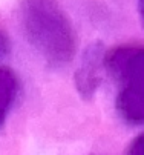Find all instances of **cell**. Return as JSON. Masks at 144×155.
I'll return each instance as SVG.
<instances>
[{"label": "cell", "mask_w": 144, "mask_h": 155, "mask_svg": "<svg viewBox=\"0 0 144 155\" xmlns=\"http://www.w3.org/2000/svg\"><path fill=\"white\" fill-rule=\"evenodd\" d=\"M18 20L28 43L48 64L65 66L77 52V32L58 0H20Z\"/></svg>", "instance_id": "6da1fadb"}, {"label": "cell", "mask_w": 144, "mask_h": 155, "mask_svg": "<svg viewBox=\"0 0 144 155\" xmlns=\"http://www.w3.org/2000/svg\"><path fill=\"white\" fill-rule=\"evenodd\" d=\"M104 68L117 89L118 115L129 124L144 126V45L126 43L109 49Z\"/></svg>", "instance_id": "7a4b0ae2"}, {"label": "cell", "mask_w": 144, "mask_h": 155, "mask_svg": "<svg viewBox=\"0 0 144 155\" xmlns=\"http://www.w3.org/2000/svg\"><path fill=\"white\" fill-rule=\"evenodd\" d=\"M106 49L101 41H94L83 51L80 63L75 69V87L85 100H91L100 89L103 80V72L106 71L104 60Z\"/></svg>", "instance_id": "3957f363"}, {"label": "cell", "mask_w": 144, "mask_h": 155, "mask_svg": "<svg viewBox=\"0 0 144 155\" xmlns=\"http://www.w3.org/2000/svg\"><path fill=\"white\" fill-rule=\"evenodd\" d=\"M18 91L20 81L15 72L6 66H0V126H3L9 117Z\"/></svg>", "instance_id": "277c9868"}, {"label": "cell", "mask_w": 144, "mask_h": 155, "mask_svg": "<svg viewBox=\"0 0 144 155\" xmlns=\"http://www.w3.org/2000/svg\"><path fill=\"white\" fill-rule=\"evenodd\" d=\"M124 155H144V132H141L130 141Z\"/></svg>", "instance_id": "5b68a950"}, {"label": "cell", "mask_w": 144, "mask_h": 155, "mask_svg": "<svg viewBox=\"0 0 144 155\" xmlns=\"http://www.w3.org/2000/svg\"><path fill=\"white\" fill-rule=\"evenodd\" d=\"M9 49V41H8V37L5 35L3 31H0V55L6 54Z\"/></svg>", "instance_id": "8992f818"}, {"label": "cell", "mask_w": 144, "mask_h": 155, "mask_svg": "<svg viewBox=\"0 0 144 155\" xmlns=\"http://www.w3.org/2000/svg\"><path fill=\"white\" fill-rule=\"evenodd\" d=\"M138 14H139V20L144 26V0H138Z\"/></svg>", "instance_id": "52a82bcc"}]
</instances>
